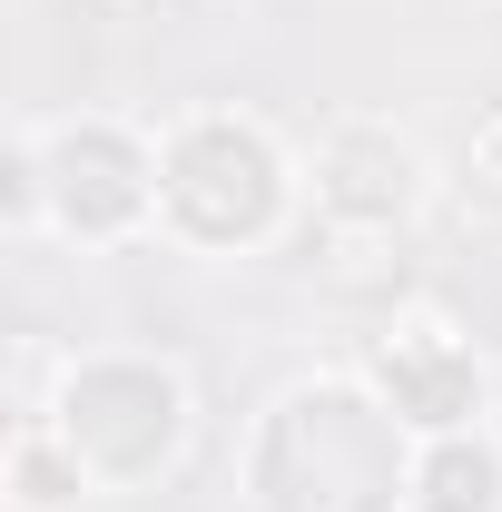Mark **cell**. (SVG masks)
I'll return each instance as SVG.
<instances>
[{"label":"cell","mask_w":502,"mask_h":512,"mask_svg":"<svg viewBox=\"0 0 502 512\" xmlns=\"http://www.w3.org/2000/svg\"><path fill=\"white\" fill-rule=\"evenodd\" d=\"M414 493V424L375 394L365 365H315L256 404L237 444L247 512H404Z\"/></svg>","instance_id":"6da1fadb"},{"label":"cell","mask_w":502,"mask_h":512,"mask_svg":"<svg viewBox=\"0 0 502 512\" xmlns=\"http://www.w3.org/2000/svg\"><path fill=\"white\" fill-rule=\"evenodd\" d=\"M306 207V158L256 109H188L158 128V237L188 256L276 247Z\"/></svg>","instance_id":"7a4b0ae2"},{"label":"cell","mask_w":502,"mask_h":512,"mask_svg":"<svg viewBox=\"0 0 502 512\" xmlns=\"http://www.w3.org/2000/svg\"><path fill=\"white\" fill-rule=\"evenodd\" d=\"M30 424H50L99 493H148L178 473L197 434V384L188 365H168L148 345H89V355L50 365V404Z\"/></svg>","instance_id":"3957f363"},{"label":"cell","mask_w":502,"mask_h":512,"mask_svg":"<svg viewBox=\"0 0 502 512\" xmlns=\"http://www.w3.org/2000/svg\"><path fill=\"white\" fill-rule=\"evenodd\" d=\"M434 158L424 138L394 119H335L306 158V237H325L335 256H384L394 237H414V217L434 207Z\"/></svg>","instance_id":"277c9868"},{"label":"cell","mask_w":502,"mask_h":512,"mask_svg":"<svg viewBox=\"0 0 502 512\" xmlns=\"http://www.w3.org/2000/svg\"><path fill=\"white\" fill-rule=\"evenodd\" d=\"M40 138V178H50V227L79 247H128L158 227V128L119 109H79V119H30Z\"/></svg>","instance_id":"5b68a950"},{"label":"cell","mask_w":502,"mask_h":512,"mask_svg":"<svg viewBox=\"0 0 502 512\" xmlns=\"http://www.w3.org/2000/svg\"><path fill=\"white\" fill-rule=\"evenodd\" d=\"M365 375H375V394L414 424V444L473 434V424L493 414V365H483V345L443 316V306H394V325L365 345Z\"/></svg>","instance_id":"8992f818"},{"label":"cell","mask_w":502,"mask_h":512,"mask_svg":"<svg viewBox=\"0 0 502 512\" xmlns=\"http://www.w3.org/2000/svg\"><path fill=\"white\" fill-rule=\"evenodd\" d=\"M404 512H502V434L473 424V434L414 444V493H404Z\"/></svg>","instance_id":"52a82bcc"},{"label":"cell","mask_w":502,"mask_h":512,"mask_svg":"<svg viewBox=\"0 0 502 512\" xmlns=\"http://www.w3.org/2000/svg\"><path fill=\"white\" fill-rule=\"evenodd\" d=\"M0 493H10V512H79V503H99V483L79 473V453H69L50 424H10Z\"/></svg>","instance_id":"ba28073f"},{"label":"cell","mask_w":502,"mask_h":512,"mask_svg":"<svg viewBox=\"0 0 502 512\" xmlns=\"http://www.w3.org/2000/svg\"><path fill=\"white\" fill-rule=\"evenodd\" d=\"M0 227L10 237H40L50 227V178H40V138L10 128V158H0Z\"/></svg>","instance_id":"9c48e42d"},{"label":"cell","mask_w":502,"mask_h":512,"mask_svg":"<svg viewBox=\"0 0 502 512\" xmlns=\"http://www.w3.org/2000/svg\"><path fill=\"white\" fill-rule=\"evenodd\" d=\"M463 178L502 197V99H493V109H473V138H463Z\"/></svg>","instance_id":"30bf717a"}]
</instances>
